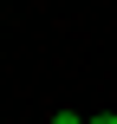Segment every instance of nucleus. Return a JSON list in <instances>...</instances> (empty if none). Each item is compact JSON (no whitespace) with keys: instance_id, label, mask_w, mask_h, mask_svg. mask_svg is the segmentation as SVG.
<instances>
[{"instance_id":"obj_2","label":"nucleus","mask_w":117,"mask_h":124,"mask_svg":"<svg viewBox=\"0 0 117 124\" xmlns=\"http://www.w3.org/2000/svg\"><path fill=\"white\" fill-rule=\"evenodd\" d=\"M85 124H117V118H111V111H104V118H85Z\"/></svg>"},{"instance_id":"obj_1","label":"nucleus","mask_w":117,"mask_h":124,"mask_svg":"<svg viewBox=\"0 0 117 124\" xmlns=\"http://www.w3.org/2000/svg\"><path fill=\"white\" fill-rule=\"evenodd\" d=\"M52 124H85V111H52Z\"/></svg>"}]
</instances>
